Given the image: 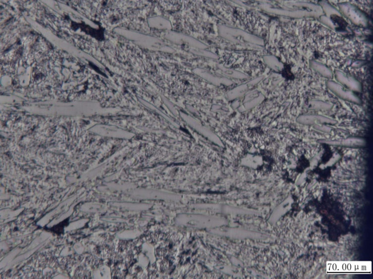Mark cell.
<instances>
[{
	"mask_svg": "<svg viewBox=\"0 0 373 279\" xmlns=\"http://www.w3.org/2000/svg\"><path fill=\"white\" fill-rule=\"evenodd\" d=\"M326 85L331 92L344 100L356 104H360L361 102L358 96L354 94L353 92L341 85L339 83L328 80Z\"/></svg>",
	"mask_w": 373,
	"mask_h": 279,
	"instance_id": "cell-1",
	"label": "cell"
},
{
	"mask_svg": "<svg viewBox=\"0 0 373 279\" xmlns=\"http://www.w3.org/2000/svg\"><path fill=\"white\" fill-rule=\"evenodd\" d=\"M341 11L346 17L352 21L353 24L359 26H366L368 19L366 16L359 10L358 8L350 4H341L339 5Z\"/></svg>",
	"mask_w": 373,
	"mask_h": 279,
	"instance_id": "cell-2",
	"label": "cell"
},
{
	"mask_svg": "<svg viewBox=\"0 0 373 279\" xmlns=\"http://www.w3.org/2000/svg\"><path fill=\"white\" fill-rule=\"evenodd\" d=\"M335 76L337 82L346 89L352 92H360L361 91V85L358 80L352 77L346 75V74L339 71H336Z\"/></svg>",
	"mask_w": 373,
	"mask_h": 279,
	"instance_id": "cell-3",
	"label": "cell"
},
{
	"mask_svg": "<svg viewBox=\"0 0 373 279\" xmlns=\"http://www.w3.org/2000/svg\"><path fill=\"white\" fill-rule=\"evenodd\" d=\"M299 123L307 126L318 124H335L336 121L332 118H327L321 115H301L297 120Z\"/></svg>",
	"mask_w": 373,
	"mask_h": 279,
	"instance_id": "cell-4",
	"label": "cell"
},
{
	"mask_svg": "<svg viewBox=\"0 0 373 279\" xmlns=\"http://www.w3.org/2000/svg\"><path fill=\"white\" fill-rule=\"evenodd\" d=\"M321 142L332 145L349 147H361L365 146L366 144L365 140L358 137H350L345 140H322Z\"/></svg>",
	"mask_w": 373,
	"mask_h": 279,
	"instance_id": "cell-5",
	"label": "cell"
},
{
	"mask_svg": "<svg viewBox=\"0 0 373 279\" xmlns=\"http://www.w3.org/2000/svg\"><path fill=\"white\" fill-rule=\"evenodd\" d=\"M310 65L312 68L318 73H320L321 76H323L324 78L328 79H331L333 78L332 72L327 66L323 65V64L315 62V61H311Z\"/></svg>",
	"mask_w": 373,
	"mask_h": 279,
	"instance_id": "cell-6",
	"label": "cell"
},
{
	"mask_svg": "<svg viewBox=\"0 0 373 279\" xmlns=\"http://www.w3.org/2000/svg\"><path fill=\"white\" fill-rule=\"evenodd\" d=\"M311 105L312 107L314 108L325 109V110H329L333 106L332 104L320 101H314L313 102H311Z\"/></svg>",
	"mask_w": 373,
	"mask_h": 279,
	"instance_id": "cell-7",
	"label": "cell"
}]
</instances>
